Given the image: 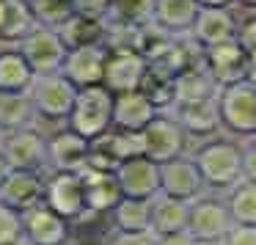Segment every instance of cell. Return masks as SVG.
<instances>
[{"instance_id":"1","label":"cell","mask_w":256,"mask_h":245,"mask_svg":"<svg viewBox=\"0 0 256 245\" xmlns=\"http://www.w3.org/2000/svg\"><path fill=\"white\" fill-rule=\"evenodd\" d=\"M113 105L116 96L105 88V86H88V88H78L72 113L66 118V127L94 144L105 132L113 130Z\"/></svg>"},{"instance_id":"2","label":"cell","mask_w":256,"mask_h":245,"mask_svg":"<svg viewBox=\"0 0 256 245\" xmlns=\"http://www.w3.org/2000/svg\"><path fill=\"white\" fill-rule=\"evenodd\" d=\"M196 166H198L206 188L232 190L242 182V149L228 140H215V144L201 146V152L196 154Z\"/></svg>"},{"instance_id":"3","label":"cell","mask_w":256,"mask_h":245,"mask_svg":"<svg viewBox=\"0 0 256 245\" xmlns=\"http://www.w3.org/2000/svg\"><path fill=\"white\" fill-rule=\"evenodd\" d=\"M218 113L220 127L228 132L254 138L256 135V83L240 80L218 91Z\"/></svg>"},{"instance_id":"4","label":"cell","mask_w":256,"mask_h":245,"mask_svg":"<svg viewBox=\"0 0 256 245\" xmlns=\"http://www.w3.org/2000/svg\"><path fill=\"white\" fill-rule=\"evenodd\" d=\"M28 96H30V102H34L36 113H39V118L66 122L69 113H72L74 96H78V86H74L64 72L36 74Z\"/></svg>"},{"instance_id":"5","label":"cell","mask_w":256,"mask_h":245,"mask_svg":"<svg viewBox=\"0 0 256 245\" xmlns=\"http://www.w3.org/2000/svg\"><path fill=\"white\" fill-rule=\"evenodd\" d=\"M0 154L8 171H42L47 174V138L34 127L0 135Z\"/></svg>"},{"instance_id":"6","label":"cell","mask_w":256,"mask_h":245,"mask_svg":"<svg viewBox=\"0 0 256 245\" xmlns=\"http://www.w3.org/2000/svg\"><path fill=\"white\" fill-rule=\"evenodd\" d=\"M44 204L69 223L91 215L88 212V198H86V182L80 171H58L47 174V193Z\"/></svg>"},{"instance_id":"7","label":"cell","mask_w":256,"mask_h":245,"mask_svg":"<svg viewBox=\"0 0 256 245\" xmlns=\"http://www.w3.org/2000/svg\"><path fill=\"white\" fill-rule=\"evenodd\" d=\"M138 135H140V149H144V154L149 160L160 162V166L174 160V157H182L184 138H188V132L179 127L176 118L162 116V113H157Z\"/></svg>"},{"instance_id":"8","label":"cell","mask_w":256,"mask_h":245,"mask_svg":"<svg viewBox=\"0 0 256 245\" xmlns=\"http://www.w3.org/2000/svg\"><path fill=\"white\" fill-rule=\"evenodd\" d=\"M20 50L28 58V64L34 66L36 74H52V72H61L64 69L69 47L56 28H42V25H36L20 42Z\"/></svg>"},{"instance_id":"9","label":"cell","mask_w":256,"mask_h":245,"mask_svg":"<svg viewBox=\"0 0 256 245\" xmlns=\"http://www.w3.org/2000/svg\"><path fill=\"white\" fill-rule=\"evenodd\" d=\"M149 74V58L138 50H110L105 64V74H102V86L116 94H127V91L144 88V80Z\"/></svg>"},{"instance_id":"10","label":"cell","mask_w":256,"mask_h":245,"mask_svg":"<svg viewBox=\"0 0 256 245\" xmlns=\"http://www.w3.org/2000/svg\"><path fill=\"white\" fill-rule=\"evenodd\" d=\"M234 220L232 212H228V204L218 198H196L190 204V228L188 232L198 240L201 245H223L226 234L232 232Z\"/></svg>"},{"instance_id":"11","label":"cell","mask_w":256,"mask_h":245,"mask_svg":"<svg viewBox=\"0 0 256 245\" xmlns=\"http://www.w3.org/2000/svg\"><path fill=\"white\" fill-rule=\"evenodd\" d=\"M116 179L124 198H146L154 201L160 196V162L138 154L132 160H124L116 168Z\"/></svg>"},{"instance_id":"12","label":"cell","mask_w":256,"mask_h":245,"mask_svg":"<svg viewBox=\"0 0 256 245\" xmlns=\"http://www.w3.org/2000/svg\"><path fill=\"white\" fill-rule=\"evenodd\" d=\"M206 190V182L201 176L196 160L188 157H174V160L160 166V193L162 196H174L182 201H196L201 198Z\"/></svg>"},{"instance_id":"13","label":"cell","mask_w":256,"mask_h":245,"mask_svg":"<svg viewBox=\"0 0 256 245\" xmlns=\"http://www.w3.org/2000/svg\"><path fill=\"white\" fill-rule=\"evenodd\" d=\"M47 193V174L42 171H8L0 184V201L20 212L44 204Z\"/></svg>"},{"instance_id":"14","label":"cell","mask_w":256,"mask_h":245,"mask_svg":"<svg viewBox=\"0 0 256 245\" xmlns=\"http://www.w3.org/2000/svg\"><path fill=\"white\" fill-rule=\"evenodd\" d=\"M204 69L210 80L220 88L240 80H248V52L240 47V42H228V44L204 50Z\"/></svg>"},{"instance_id":"15","label":"cell","mask_w":256,"mask_h":245,"mask_svg":"<svg viewBox=\"0 0 256 245\" xmlns=\"http://www.w3.org/2000/svg\"><path fill=\"white\" fill-rule=\"evenodd\" d=\"M25 237L28 245H69L72 242V223L52 212L47 204H39L34 210L22 212Z\"/></svg>"},{"instance_id":"16","label":"cell","mask_w":256,"mask_h":245,"mask_svg":"<svg viewBox=\"0 0 256 245\" xmlns=\"http://www.w3.org/2000/svg\"><path fill=\"white\" fill-rule=\"evenodd\" d=\"M88 152L91 144L64 127L58 135L47 138V174L58 171H83L88 166Z\"/></svg>"},{"instance_id":"17","label":"cell","mask_w":256,"mask_h":245,"mask_svg":"<svg viewBox=\"0 0 256 245\" xmlns=\"http://www.w3.org/2000/svg\"><path fill=\"white\" fill-rule=\"evenodd\" d=\"M108 44H91V47H74L66 52L61 72L72 80L78 88H88V86H102V74H105L108 64Z\"/></svg>"},{"instance_id":"18","label":"cell","mask_w":256,"mask_h":245,"mask_svg":"<svg viewBox=\"0 0 256 245\" xmlns=\"http://www.w3.org/2000/svg\"><path fill=\"white\" fill-rule=\"evenodd\" d=\"M160 113L149 94L144 88L127 91V94H116V105H113V130H124V132H140L152 118Z\"/></svg>"},{"instance_id":"19","label":"cell","mask_w":256,"mask_h":245,"mask_svg":"<svg viewBox=\"0 0 256 245\" xmlns=\"http://www.w3.org/2000/svg\"><path fill=\"white\" fill-rule=\"evenodd\" d=\"M190 36L201 50H212V47L237 42V22L228 14V8H201Z\"/></svg>"},{"instance_id":"20","label":"cell","mask_w":256,"mask_h":245,"mask_svg":"<svg viewBox=\"0 0 256 245\" xmlns=\"http://www.w3.org/2000/svg\"><path fill=\"white\" fill-rule=\"evenodd\" d=\"M174 118L184 132L206 135L215 127H220V113H218V94L201 96V100H179L174 102Z\"/></svg>"},{"instance_id":"21","label":"cell","mask_w":256,"mask_h":245,"mask_svg":"<svg viewBox=\"0 0 256 245\" xmlns=\"http://www.w3.org/2000/svg\"><path fill=\"white\" fill-rule=\"evenodd\" d=\"M198 12V0H157L152 25L166 36H184L193 30Z\"/></svg>"},{"instance_id":"22","label":"cell","mask_w":256,"mask_h":245,"mask_svg":"<svg viewBox=\"0 0 256 245\" xmlns=\"http://www.w3.org/2000/svg\"><path fill=\"white\" fill-rule=\"evenodd\" d=\"M83 182H86V198H88V212L91 215H102L124 198L122 188H118L116 171H96V168H83Z\"/></svg>"},{"instance_id":"23","label":"cell","mask_w":256,"mask_h":245,"mask_svg":"<svg viewBox=\"0 0 256 245\" xmlns=\"http://www.w3.org/2000/svg\"><path fill=\"white\" fill-rule=\"evenodd\" d=\"M190 204L193 201H182V198L160 193L152 201V232L157 237L188 232L190 228Z\"/></svg>"},{"instance_id":"24","label":"cell","mask_w":256,"mask_h":245,"mask_svg":"<svg viewBox=\"0 0 256 245\" xmlns=\"http://www.w3.org/2000/svg\"><path fill=\"white\" fill-rule=\"evenodd\" d=\"M34 80H36V72L20 47L0 50V91H6V94H28Z\"/></svg>"},{"instance_id":"25","label":"cell","mask_w":256,"mask_h":245,"mask_svg":"<svg viewBox=\"0 0 256 245\" xmlns=\"http://www.w3.org/2000/svg\"><path fill=\"white\" fill-rule=\"evenodd\" d=\"M61 39L66 42L69 50L74 47H91V44H105L108 39V20L105 17H88V14H72L69 22L58 28Z\"/></svg>"},{"instance_id":"26","label":"cell","mask_w":256,"mask_h":245,"mask_svg":"<svg viewBox=\"0 0 256 245\" xmlns=\"http://www.w3.org/2000/svg\"><path fill=\"white\" fill-rule=\"evenodd\" d=\"M36 28L28 0H0V42H22Z\"/></svg>"},{"instance_id":"27","label":"cell","mask_w":256,"mask_h":245,"mask_svg":"<svg viewBox=\"0 0 256 245\" xmlns=\"http://www.w3.org/2000/svg\"><path fill=\"white\" fill-rule=\"evenodd\" d=\"M36 118H39V113H36L28 94H6V91H0V135L34 127Z\"/></svg>"},{"instance_id":"28","label":"cell","mask_w":256,"mask_h":245,"mask_svg":"<svg viewBox=\"0 0 256 245\" xmlns=\"http://www.w3.org/2000/svg\"><path fill=\"white\" fill-rule=\"evenodd\" d=\"M113 232H152V201L122 198L110 210Z\"/></svg>"},{"instance_id":"29","label":"cell","mask_w":256,"mask_h":245,"mask_svg":"<svg viewBox=\"0 0 256 245\" xmlns=\"http://www.w3.org/2000/svg\"><path fill=\"white\" fill-rule=\"evenodd\" d=\"M157 0H110L108 22L122 28H146L152 25Z\"/></svg>"},{"instance_id":"30","label":"cell","mask_w":256,"mask_h":245,"mask_svg":"<svg viewBox=\"0 0 256 245\" xmlns=\"http://www.w3.org/2000/svg\"><path fill=\"white\" fill-rule=\"evenodd\" d=\"M30 14L42 28H61L74 14V0H28Z\"/></svg>"},{"instance_id":"31","label":"cell","mask_w":256,"mask_h":245,"mask_svg":"<svg viewBox=\"0 0 256 245\" xmlns=\"http://www.w3.org/2000/svg\"><path fill=\"white\" fill-rule=\"evenodd\" d=\"M226 204L234 223L256 226V182H245L242 179L237 188H232V196H228Z\"/></svg>"},{"instance_id":"32","label":"cell","mask_w":256,"mask_h":245,"mask_svg":"<svg viewBox=\"0 0 256 245\" xmlns=\"http://www.w3.org/2000/svg\"><path fill=\"white\" fill-rule=\"evenodd\" d=\"M0 245H28L22 212L0 201Z\"/></svg>"},{"instance_id":"33","label":"cell","mask_w":256,"mask_h":245,"mask_svg":"<svg viewBox=\"0 0 256 245\" xmlns=\"http://www.w3.org/2000/svg\"><path fill=\"white\" fill-rule=\"evenodd\" d=\"M154 232H113L108 245H157Z\"/></svg>"},{"instance_id":"34","label":"cell","mask_w":256,"mask_h":245,"mask_svg":"<svg viewBox=\"0 0 256 245\" xmlns=\"http://www.w3.org/2000/svg\"><path fill=\"white\" fill-rule=\"evenodd\" d=\"M223 245H256V226H242V223H234L232 232L226 234Z\"/></svg>"},{"instance_id":"35","label":"cell","mask_w":256,"mask_h":245,"mask_svg":"<svg viewBox=\"0 0 256 245\" xmlns=\"http://www.w3.org/2000/svg\"><path fill=\"white\" fill-rule=\"evenodd\" d=\"M110 0H74V14H88V17H105Z\"/></svg>"},{"instance_id":"36","label":"cell","mask_w":256,"mask_h":245,"mask_svg":"<svg viewBox=\"0 0 256 245\" xmlns=\"http://www.w3.org/2000/svg\"><path fill=\"white\" fill-rule=\"evenodd\" d=\"M237 42L248 56H256V17L248 20L242 28H237Z\"/></svg>"},{"instance_id":"37","label":"cell","mask_w":256,"mask_h":245,"mask_svg":"<svg viewBox=\"0 0 256 245\" xmlns=\"http://www.w3.org/2000/svg\"><path fill=\"white\" fill-rule=\"evenodd\" d=\"M242 179L245 182H256V144L242 149Z\"/></svg>"},{"instance_id":"38","label":"cell","mask_w":256,"mask_h":245,"mask_svg":"<svg viewBox=\"0 0 256 245\" xmlns=\"http://www.w3.org/2000/svg\"><path fill=\"white\" fill-rule=\"evenodd\" d=\"M157 245H201V242L190 232H182V234H166V237L157 240Z\"/></svg>"},{"instance_id":"39","label":"cell","mask_w":256,"mask_h":245,"mask_svg":"<svg viewBox=\"0 0 256 245\" xmlns=\"http://www.w3.org/2000/svg\"><path fill=\"white\" fill-rule=\"evenodd\" d=\"M234 0H198L201 8H228Z\"/></svg>"},{"instance_id":"40","label":"cell","mask_w":256,"mask_h":245,"mask_svg":"<svg viewBox=\"0 0 256 245\" xmlns=\"http://www.w3.org/2000/svg\"><path fill=\"white\" fill-rule=\"evenodd\" d=\"M6 174H8V166H6V160H3V154H0V184H3Z\"/></svg>"},{"instance_id":"41","label":"cell","mask_w":256,"mask_h":245,"mask_svg":"<svg viewBox=\"0 0 256 245\" xmlns=\"http://www.w3.org/2000/svg\"><path fill=\"white\" fill-rule=\"evenodd\" d=\"M254 144H256V135H254Z\"/></svg>"}]
</instances>
